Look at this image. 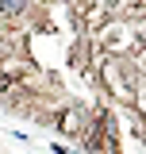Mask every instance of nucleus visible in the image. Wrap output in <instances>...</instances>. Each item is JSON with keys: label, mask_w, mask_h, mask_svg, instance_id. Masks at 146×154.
Returning a JSON list of instances; mask_svg holds the SVG:
<instances>
[{"label": "nucleus", "mask_w": 146, "mask_h": 154, "mask_svg": "<svg viewBox=\"0 0 146 154\" xmlns=\"http://www.w3.org/2000/svg\"><path fill=\"white\" fill-rule=\"evenodd\" d=\"M23 8H27V0H0V12L4 16H19Z\"/></svg>", "instance_id": "nucleus-1"}, {"label": "nucleus", "mask_w": 146, "mask_h": 154, "mask_svg": "<svg viewBox=\"0 0 146 154\" xmlns=\"http://www.w3.org/2000/svg\"><path fill=\"white\" fill-rule=\"evenodd\" d=\"M0 89H8V77H0Z\"/></svg>", "instance_id": "nucleus-2"}]
</instances>
